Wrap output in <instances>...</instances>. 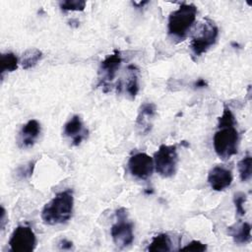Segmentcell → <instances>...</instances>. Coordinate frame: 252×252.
<instances>
[{
  "instance_id": "cell-1",
  "label": "cell",
  "mask_w": 252,
  "mask_h": 252,
  "mask_svg": "<svg viewBox=\"0 0 252 252\" xmlns=\"http://www.w3.org/2000/svg\"><path fill=\"white\" fill-rule=\"evenodd\" d=\"M73 208V191L71 189H66L57 193L47 204H45L41 211V219L49 225L64 223L72 217Z\"/></svg>"
},
{
  "instance_id": "cell-2",
  "label": "cell",
  "mask_w": 252,
  "mask_h": 252,
  "mask_svg": "<svg viewBox=\"0 0 252 252\" xmlns=\"http://www.w3.org/2000/svg\"><path fill=\"white\" fill-rule=\"evenodd\" d=\"M197 7L191 3H182L170 13L167 22L168 34L172 39L184 40L196 21Z\"/></svg>"
},
{
  "instance_id": "cell-3",
  "label": "cell",
  "mask_w": 252,
  "mask_h": 252,
  "mask_svg": "<svg viewBox=\"0 0 252 252\" xmlns=\"http://www.w3.org/2000/svg\"><path fill=\"white\" fill-rule=\"evenodd\" d=\"M239 133L235 124H218V130L213 138L214 150L217 156L226 160L237 154Z\"/></svg>"
},
{
  "instance_id": "cell-4",
  "label": "cell",
  "mask_w": 252,
  "mask_h": 252,
  "mask_svg": "<svg viewBox=\"0 0 252 252\" xmlns=\"http://www.w3.org/2000/svg\"><path fill=\"white\" fill-rule=\"evenodd\" d=\"M219 36L217 25L209 18H205L190 41V49L195 57L202 56L213 46Z\"/></svg>"
},
{
  "instance_id": "cell-5",
  "label": "cell",
  "mask_w": 252,
  "mask_h": 252,
  "mask_svg": "<svg viewBox=\"0 0 252 252\" xmlns=\"http://www.w3.org/2000/svg\"><path fill=\"white\" fill-rule=\"evenodd\" d=\"M116 221L110 228V234L114 244L119 248H125L134 240V224L128 220L125 208L116 211Z\"/></svg>"
},
{
  "instance_id": "cell-6",
  "label": "cell",
  "mask_w": 252,
  "mask_h": 252,
  "mask_svg": "<svg viewBox=\"0 0 252 252\" xmlns=\"http://www.w3.org/2000/svg\"><path fill=\"white\" fill-rule=\"evenodd\" d=\"M154 166L162 177L168 178L174 175L178 163V155L175 146L160 145L154 155Z\"/></svg>"
},
{
  "instance_id": "cell-7",
  "label": "cell",
  "mask_w": 252,
  "mask_h": 252,
  "mask_svg": "<svg viewBox=\"0 0 252 252\" xmlns=\"http://www.w3.org/2000/svg\"><path fill=\"white\" fill-rule=\"evenodd\" d=\"M9 250L12 252H32L36 246V236L28 225H19L9 239Z\"/></svg>"
},
{
  "instance_id": "cell-8",
  "label": "cell",
  "mask_w": 252,
  "mask_h": 252,
  "mask_svg": "<svg viewBox=\"0 0 252 252\" xmlns=\"http://www.w3.org/2000/svg\"><path fill=\"white\" fill-rule=\"evenodd\" d=\"M121 64L122 55L119 50H114L100 62L98 68V86H102L103 92L105 88L109 87V83L114 79Z\"/></svg>"
},
{
  "instance_id": "cell-9",
  "label": "cell",
  "mask_w": 252,
  "mask_h": 252,
  "mask_svg": "<svg viewBox=\"0 0 252 252\" xmlns=\"http://www.w3.org/2000/svg\"><path fill=\"white\" fill-rule=\"evenodd\" d=\"M154 159L146 153H136L128 160V169L130 173L138 179L149 178L154 170Z\"/></svg>"
},
{
  "instance_id": "cell-10",
  "label": "cell",
  "mask_w": 252,
  "mask_h": 252,
  "mask_svg": "<svg viewBox=\"0 0 252 252\" xmlns=\"http://www.w3.org/2000/svg\"><path fill=\"white\" fill-rule=\"evenodd\" d=\"M232 172L223 165L214 166L208 174V182L211 188L215 191H223L232 183Z\"/></svg>"
},
{
  "instance_id": "cell-11",
  "label": "cell",
  "mask_w": 252,
  "mask_h": 252,
  "mask_svg": "<svg viewBox=\"0 0 252 252\" xmlns=\"http://www.w3.org/2000/svg\"><path fill=\"white\" fill-rule=\"evenodd\" d=\"M41 131L40 124L35 119L29 120L26 124H24L18 134L17 143L21 149H28L32 147L37 138L39 137Z\"/></svg>"
},
{
  "instance_id": "cell-12",
  "label": "cell",
  "mask_w": 252,
  "mask_h": 252,
  "mask_svg": "<svg viewBox=\"0 0 252 252\" xmlns=\"http://www.w3.org/2000/svg\"><path fill=\"white\" fill-rule=\"evenodd\" d=\"M63 135L72 140L73 146H79L88 136V129L79 115H73L63 127Z\"/></svg>"
},
{
  "instance_id": "cell-13",
  "label": "cell",
  "mask_w": 252,
  "mask_h": 252,
  "mask_svg": "<svg viewBox=\"0 0 252 252\" xmlns=\"http://www.w3.org/2000/svg\"><path fill=\"white\" fill-rule=\"evenodd\" d=\"M156 112L157 107L153 102H145L140 106L136 118V128L140 134L147 135L151 131Z\"/></svg>"
},
{
  "instance_id": "cell-14",
  "label": "cell",
  "mask_w": 252,
  "mask_h": 252,
  "mask_svg": "<svg viewBox=\"0 0 252 252\" xmlns=\"http://www.w3.org/2000/svg\"><path fill=\"white\" fill-rule=\"evenodd\" d=\"M228 234L238 244H245L251 240V225L249 222H241L234 226L227 227Z\"/></svg>"
},
{
  "instance_id": "cell-15",
  "label": "cell",
  "mask_w": 252,
  "mask_h": 252,
  "mask_svg": "<svg viewBox=\"0 0 252 252\" xmlns=\"http://www.w3.org/2000/svg\"><path fill=\"white\" fill-rule=\"evenodd\" d=\"M148 251L150 252H166L171 250V240L168 234L159 233L153 237L151 243L149 244Z\"/></svg>"
},
{
  "instance_id": "cell-16",
  "label": "cell",
  "mask_w": 252,
  "mask_h": 252,
  "mask_svg": "<svg viewBox=\"0 0 252 252\" xmlns=\"http://www.w3.org/2000/svg\"><path fill=\"white\" fill-rule=\"evenodd\" d=\"M41 58H42V52L37 48L32 47V48L27 49L23 53V55L20 59V63H21L23 69L28 70V69L34 67Z\"/></svg>"
},
{
  "instance_id": "cell-17",
  "label": "cell",
  "mask_w": 252,
  "mask_h": 252,
  "mask_svg": "<svg viewBox=\"0 0 252 252\" xmlns=\"http://www.w3.org/2000/svg\"><path fill=\"white\" fill-rule=\"evenodd\" d=\"M128 71L130 72V74L127 79L125 90L128 95L132 99H134L139 92V76H138L139 70L135 65H129Z\"/></svg>"
},
{
  "instance_id": "cell-18",
  "label": "cell",
  "mask_w": 252,
  "mask_h": 252,
  "mask_svg": "<svg viewBox=\"0 0 252 252\" xmlns=\"http://www.w3.org/2000/svg\"><path fill=\"white\" fill-rule=\"evenodd\" d=\"M1 77L3 78L5 73L16 71L19 65V59L13 52H6L1 54Z\"/></svg>"
},
{
  "instance_id": "cell-19",
  "label": "cell",
  "mask_w": 252,
  "mask_h": 252,
  "mask_svg": "<svg viewBox=\"0 0 252 252\" xmlns=\"http://www.w3.org/2000/svg\"><path fill=\"white\" fill-rule=\"evenodd\" d=\"M239 177L242 182L250 180L252 175V158L249 154H246L237 164Z\"/></svg>"
},
{
  "instance_id": "cell-20",
  "label": "cell",
  "mask_w": 252,
  "mask_h": 252,
  "mask_svg": "<svg viewBox=\"0 0 252 252\" xmlns=\"http://www.w3.org/2000/svg\"><path fill=\"white\" fill-rule=\"evenodd\" d=\"M63 11H83L86 7V2L83 0H67L59 3Z\"/></svg>"
},
{
  "instance_id": "cell-21",
  "label": "cell",
  "mask_w": 252,
  "mask_h": 252,
  "mask_svg": "<svg viewBox=\"0 0 252 252\" xmlns=\"http://www.w3.org/2000/svg\"><path fill=\"white\" fill-rule=\"evenodd\" d=\"M246 202V195L243 192H236L233 196V203L235 207V212L238 216H244L246 211L244 209V204Z\"/></svg>"
},
{
  "instance_id": "cell-22",
  "label": "cell",
  "mask_w": 252,
  "mask_h": 252,
  "mask_svg": "<svg viewBox=\"0 0 252 252\" xmlns=\"http://www.w3.org/2000/svg\"><path fill=\"white\" fill-rule=\"evenodd\" d=\"M34 161H30L27 164L20 165L16 170V175L20 179H26L32 175L33 168H34Z\"/></svg>"
},
{
  "instance_id": "cell-23",
  "label": "cell",
  "mask_w": 252,
  "mask_h": 252,
  "mask_svg": "<svg viewBox=\"0 0 252 252\" xmlns=\"http://www.w3.org/2000/svg\"><path fill=\"white\" fill-rule=\"evenodd\" d=\"M180 250L182 251H194V252H203L207 250V245L202 243L199 240H192L184 247H181Z\"/></svg>"
},
{
  "instance_id": "cell-24",
  "label": "cell",
  "mask_w": 252,
  "mask_h": 252,
  "mask_svg": "<svg viewBox=\"0 0 252 252\" xmlns=\"http://www.w3.org/2000/svg\"><path fill=\"white\" fill-rule=\"evenodd\" d=\"M7 220H6V210L3 206H1V219H0V225H1V229L3 230L5 227Z\"/></svg>"
},
{
  "instance_id": "cell-25",
  "label": "cell",
  "mask_w": 252,
  "mask_h": 252,
  "mask_svg": "<svg viewBox=\"0 0 252 252\" xmlns=\"http://www.w3.org/2000/svg\"><path fill=\"white\" fill-rule=\"evenodd\" d=\"M59 244H60V248L63 249V250L71 249V248H72V245H73V243H72L71 241L67 240V239H62Z\"/></svg>"
},
{
  "instance_id": "cell-26",
  "label": "cell",
  "mask_w": 252,
  "mask_h": 252,
  "mask_svg": "<svg viewBox=\"0 0 252 252\" xmlns=\"http://www.w3.org/2000/svg\"><path fill=\"white\" fill-rule=\"evenodd\" d=\"M207 86V82L204 80V79H198L196 82H195V84H194V87H196V88H198V89H200V88H204V87H206Z\"/></svg>"
}]
</instances>
